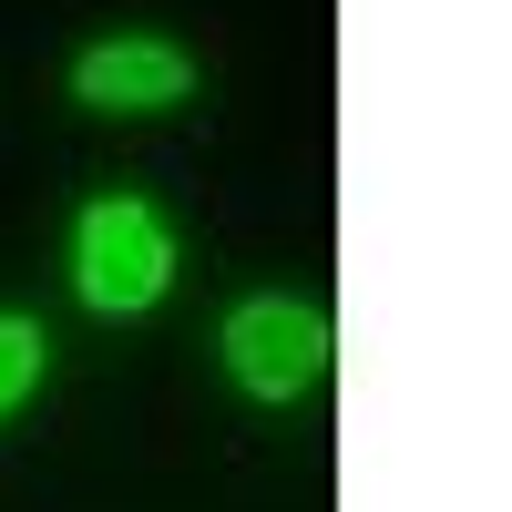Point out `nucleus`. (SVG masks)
Masks as SVG:
<instances>
[{
	"label": "nucleus",
	"mask_w": 512,
	"mask_h": 512,
	"mask_svg": "<svg viewBox=\"0 0 512 512\" xmlns=\"http://www.w3.org/2000/svg\"><path fill=\"white\" fill-rule=\"evenodd\" d=\"M72 287L93 318H144L164 287H175V236H164V216L144 195H103L82 205L72 226Z\"/></svg>",
	"instance_id": "f257e3e1"
},
{
	"label": "nucleus",
	"mask_w": 512,
	"mask_h": 512,
	"mask_svg": "<svg viewBox=\"0 0 512 512\" xmlns=\"http://www.w3.org/2000/svg\"><path fill=\"white\" fill-rule=\"evenodd\" d=\"M226 379L246 400H308L318 379H328V359H338V318L318 308V297H246V308L226 318Z\"/></svg>",
	"instance_id": "f03ea898"
},
{
	"label": "nucleus",
	"mask_w": 512,
	"mask_h": 512,
	"mask_svg": "<svg viewBox=\"0 0 512 512\" xmlns=\"http://www.w3.org/2000/svg\"><path fill=\"white\" fill-rule=\"evenodd\" d=\"M185 93H195V62L175 41H93L72 62V103H93V113H164Z\"/></svg>",
	"instance_id": "7ed1b4c3"
},
{
	"label": "nucleus",
	"mask_w": 512,
	"mask_h": 512,
	"mask_svg": "<svg viewBox=\"0 0 512 512\" xmlns=\"http://www.w3.org/2000/svg\"><path fill=\"white\" fill-rule=\"evenodd\" d=\"M41 349H52V338H41L31 318H0V420L41 390Z\"/></svg>",
	"instance_id": "20e7f679"
}]
</instances>
